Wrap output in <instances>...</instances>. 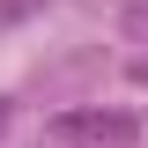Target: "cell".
I'll use <instances>...</instances> for the list:
<instances>
[{
  "mask_svg": "<svg viewBox=\"0 0 148 148\" xmlns=\"http://www.w3.org/2000/svg\"><path fill=\"white\" fill-rule=\"evenodd\" d=\"M52 133L67 148H133L141 141V119L133 111H59Z\"/></svg>",
  "mask_w": 148,
  "mask_h": 148,
  "instance_id": "cell-1",
  "label": "cell"
},
{
  "mask_svg": "<svg viewBox=\"0 0 148 148\" xmlns=\"http://www.w3.org/2000/svg\"><path fill=\"white\" fill-rule=\"evenodd\" d=\"M119 30H126L133 45H148V0H126V15H119Z\"/></svg>",
  "mask_w": 148,
  "mask_h": 148,
  "instance_id": "cell-2",
  "label": "cell"
},
{
  "mask_svg": "<svg viewBox=\"0 0 148 148\" xmlns=\"http://www.w3.org/2000/svg\"><path fill=\"white\" fill-rule=\"evenodd\" d=\"M30 8H45V0H0V30H15V22L30 15Z\"/></svg>",
  "mask_w": 148,
  "mask_h": 148,
  "instance_id": "cell-3",
  "label": "cell"
},
{
  "mask_svg": "<svg viewBox=\"0 0 148 148\" xmlns=\"http://www.w3.org/2000/svg\"><path fill=\"white\" fill-rule=\"evenodd\" d=\"M126 74H133V82H141V89H148V52H141V59H133V67H126Z\"/></svg>",
  "mask_w": 148,
  "mask_h": 148,
  "instance_id": "cell-4",
  "label": "cell"
},
{
  "mask_svg": "<svg viewBox=\"0 0 148 148\" xmlns=\"http://www.w3.org/2000/svg\"><path fill=\"white\" fill-rule=\"evenodd\" d=\"M8 119H15V104H8V96H0V133H8Z\"/></svg>",
  "mask_w": 148,
  "mask_h": 148,
  "instance_id": "cell-5",
  "label": "cell"
}]
</instances>
